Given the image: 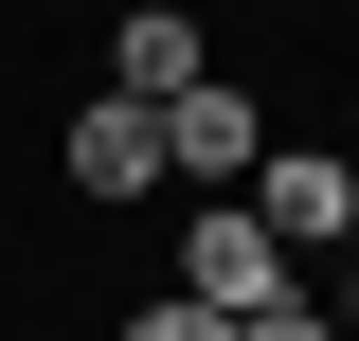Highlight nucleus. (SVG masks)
<instances>
[{"instance_id": "obj_1", "label": "nucleus", "mask_w": 359, "mask_h": 341, "mask_svg": "<svg viewBox=\"0 0 359 341\" xmlns=\"http://www.w3.org/2000/svg\"><path fill=\"white\" fill-rule=\"evenodd\" d=\"M233 198L287 234V269H323V252H359V162H323V144H269Z\"/></svg>"}, {"instance_id": "obj_2", "label": "nucleus", "mask_w": 359, "mask_h": 341, "mask_svg": "<svg viewBox=\"0 0 359 341\" xmlns=\"http://www.w3.org/2000/svg\"><path fill=\"white\" fill-rule=\"evenodd\" d=\"M180 288H198V305H287L306 269H287V234H269L252 198H198V215H180Z\"/></svg>"}, {"instance_id": "obj_3", "label": "nucleus", "mask_w": 359, "mask_h": 341, "mask_svg": "<svg viewBox=\"0 0 359 341\" xmlns=\"http://www.w3.org/2000/svg\"><path fill=\"white\" fill-rule=\"evenodd\" d=\"M54 180H72V198H162V108H126V90H90L72 126H54Z\"/></svg>"}, {"instance_id": "obj_4", "label": "nucleus", "mask_w": 359, "mask_h": 341, "mask_svg": "<svg viewBox=\"0 0 359 341\" xmlns=\"http://www.w3.org/2000/svg\"><path fill=\"white\" fill-rule=\"evenodd\" d=\"M252 162H269V108H252L233 72H198V90L162 108V180H252Z\"/></svg>"}, {"instance_id": "obj_5", "label": "nucleus", "mask_w": 359, "mask_h": 341, "mask_svg": "<svg viewBox=\"0 0 359 341\" xmlns=\"http://www.w3.org/2000/svg\"><path fill=\"white\" fill-rule=\"evenodd\" d=\"M216 72V36H198V18H180V0H144L126 36H108V90H126V108H180V90Z\"/></svg>"}, {"instance_id": "obj_6", "label": "nucleus", "mask_w": 359, "mask_h": 341, "mask_svg": "<svg viewBox=\"0 0 359 341\" xmlns=\"http://www.w3.org/2000/svg\"><path fill=\"white\" fill-rule=\"evenodd\" d=\"M233 341H341V323H323V288H287V305H233Z\"/></svg>"}, {"instance_id": "obj_7", "label": "nucleus", "mask_w": 359, "mask_h": 341, "mask_svg": "<svg viewBox=\"0 0 359 341\" xmlns=\"http://www.w3.org/2000/svg\"><path fill=\"white\" fill-rule=\"evenodd\" d=\"M126 341H233V305H198V288H162V305H144Z\"/></svg>"}, {"instance_id": "obj_8", "label": "nucleus", "mask_w": 359, "mask_h": 341, "mask_svg": "<svg viewBox=\"0 0 359 341\" xmlns=\"http://www.w3.org/2000/svg\"><path fill=\"white\" fill-rule=\"evenodd\" d=\"M323 323H341V341H359V252H341V305H323Z\"/></svg>"}]
</instances>
